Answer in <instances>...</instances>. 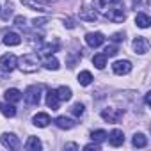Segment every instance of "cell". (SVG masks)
<instances>
[{
    "label": "cell",
    "mask_w": 151,
    "mask_h": 151,
    "mask_svg": "<svg viewBox=\"0 0 151 151\" xmlns=\"http://www.w3.org/2000/svg\"><path fill=\"white\" fill-rule=\"evenodd\" d=\"M103 16L114 23H123L126 20V13H124V6L123 0H112V2L107 6V9L103 11Z\"/></svg>",
    "instance_id": "cell-1"
},
{
    "label": "cell",
    "mask_w": 151,
    "mask_h": 151,
    "mask_svg": "<svg viewBox=\"0 0 151 151\" xmlns=\"http://www.w3.org/2000/svg\"><path fill=\"white\" fill-rule=\"evenodd\" d=\"M23 73H36L37 68H39V55L37 53H25L18 64H16Z\"/></svg>",
    "instance_id": "cell-2"
},
{
    "label": "cell",
    "mask_w": 151,
    "mask_h": 151,
    "mask_svg": "<svg viewBox=\"0 0 151 151\" xmlns=\"http://www.w3.org/2000/svg\"><path fill=\"white\" fill-rule=\"evenodd\" d=\"M41 91H43L41 86H29L27 91H25V94H23L25 101L29 105H39V101H41Z\"/></svg>",
    "instance_id": "cell-3"
},
{
    "label": "cell",
    "mask_w": 151,
    "mask_h": 151,
    "mask_svg": "<svg viewBox=\"0 0 151 151\" xmlns=\"http://www.w3.org/2000/svg\"><path fill=\"white\" fill-rule=\"evenodd\" d=\"M123 114H124V110H121V109H112V107L101 110V117H103L107 123H112V124L119 123V119L123 117Z\"/></svg>",
    "instance_id": "cell-4"
},
{
    "label": "cell",
    "mask_w": 151,
    "mask_h": 151,
    "mask_svg": "<svg viewBox=\"0 0 151 151\" xmlns=\"http://www.w3.org/2000/svg\"><path fill=\"white\" fill-rule=\"evenodd\" d=\"M18 64V59L14 53H6L2 59H0V71H4V73H11Z\"/></svg>",
    "instance_id": "cell-5"
},
{
    "label": "cell",
    "mask_w": 151,
    "mask_h": 151,
    "mask_svg": "<svg viewBox=\"0 0 151 151\" xmlns=\"http://www.w3.org/2000/svg\"><path fill=\"white\" fill-rule=\"evenodd\" d=\"M0 142H2V146L7 147V149H18L20 147V139L14 133H2Z\"/></svg>",
    "instance_id": "cell-6"
},
{
    "label": "cell",
    "mask_w": 151,
    "mask_h": 151,
    "mask_svg": "<svg viewBox=\"0 0 151 151\" xmlns=\"http://www.w3.org/2000/svg\"><path fill=\"white\" fill-rule=\"evenodd\" d=\"M86 43H87L91 48H98V46H101V45L105 43V36H103L101 32H89V34L86 36Z\"/></svg>",
    "instance_id": "cell-7"
},
{
    "label": "cell",
    "mask_w": 151,
    "mask_h": 151,
    "mask_svg": "<svg viewBox=\"0 0 151 151\" xmlns=\"http://www.w3.org/2000/svg\"><path fill=\"white\" fill-rule=\"evenodd\" d=\"M133 50H135V53H139V55L147 53V50H149V43H147V39H146L144 36L135 37V39H133Z\"/></svg>",
    "instance_id": "cell-8"
},
{
    "label": "cell",
    "mask_w": 151,
    "mask_h": 151,
    "mask_svg": "<svg viewBox=\"0 0 151 151\" xmlns=\"http://www.w3.org/2000/svg\"><path fill=\"white\" fill-rule=\"evenodd\" d=\"M112 71L116 75H128L132 71V62L130 60H116L112 64Z\"/></svg>",
    "instance_id": "cell-9"
},
{
    "label": "cell",
    "mask_w": 151,
    "mask_h": 151,
    "mask_svg": "<svg viewBox=\"0 0 151 151\" xmlns=\"http://www.w3.org/2000/svg\"><path fill=\"white\" fill-rule=\"evenodd\" d=\"M109 140H110V144L114 146V147H119V146H123V142H124V133H123V130H112L110 132V135H109Z\"/></svg>",
    "instance_id": "cell-10"
},
{
    "label": "cell",
    "mask_w": 151,
    "mask_h": 151,
    "mask_svg": "<svg viewBox=\"0 0 151 151\" xmlns=\"http://www.w3.org/2000/svg\"><path fill=\"white\" fill-rule=\"evenodd\" d=\"M32 123H34L36 126H39V128H46V126L52 123V119H50L48 114H45V112H37V114L32 117Z\"/></svg>",
    "instance_id": "cell-11"
},
{
    "label": "cell",
    "mask_w": 151,
    "mask_h": 151,
    "mask_svg": "<svg viewBox=\"0 0 151 151\" xmlns=\"http://www.w3.org/2000/svg\"><path fill=\"white\" fill-rule=\"evenodd\" d=\"M60 130H71L75 124H77V123H75L73 119H69V117H66V116H59V117H55V121H53Z\"/></svg>",
    "instance_id": "cell-12"
},
{
    "label": "cell",
    "mask_w": 151,
    "mask_h": 151,
    "mask_svg": "<svg viewBox=\"0 0 151 151\" xmlns=\"http://www.w3.org/2000/svg\"><path fill=\"white\" fill-rule=\"evenodd\" d=\"M20 43H22L20 34H16V32H6L4 34V45H7V46H18Z\"/></svg>",
    "instance_id": "cell-13"
},
{
    "label": "cell",
    "mask_w": 151,
    "mask_h": 151,
    "mask_svg": "<svg viewBox=\"0 0 151 151\" xmlns=\"http://www.w3.org/2000/svg\"><path fill=\"white\" fill-rule=\"evenodd\" d=\"M80 20H84V22H96L98 20V14L91 7H82L80 9Z\"/></svg>",
    "instance_id": "cell-14"
},
{
    "label": "cell",
    "mask_w": 151,
    "mask_h": 151,
    "mask_svg": "<svg viewBox=\"0 0 151 151\" xmlns=\"http://www.w3.org/2000/svg\"><path fill=\"white\" fill-rule=\"evenodd\" d=\"M22 2H23V6H27L32 11H46V7H45L46 2H43V0H22Z\"/></svg>",
    "instance_id": "cell-15"
},
{
    "label": "cell",
    "mask_w": 151,
    "mask_h": 151,
    "mask_svg": "<svg viewBox=\"0 0 151 151\" xmlns=\"http://www.w3.org/2000/svg\"><path fill=\"white\" fill-rule=\"evenodd\" d=\"M46 105L52 110H59V96H57L55 91H48L46 93Z\"/></svg>",
    "instance_id": "cell-16"
},
{
    "label": "cell",
    "mask_w": 151,
    "mask_h": 151,
    "mask_svg": "<svg viewBox=\"0 0 151 151\" xmlns=\"http://www.w3.org/2000/svg\"><path fill=\"white\" fill-rule=\"evenodd\" d=\"M41 147H43L41 140H39L37 137H34V135H30V137L27 139V142H25V149H29V151H39Z\"/></svg>",
    "instance_id": "cell-17"
},
{
    "label": "cell",
    "mask_w": 151,
    "mask_h": 151,
    "mask_svg": "<svg viewBox=\"0 0 151 151\" xmlns=\"http://www.w3.org/2000/svg\"><path fill=\"white\" fill-rule=\"evenodd\" d=\"M55 93H57V96H59V101H69V100H71V94H73V91H71L68 86H60Z\"/></svg>",
    "instance_id": "cell-18"
},
{
    "label": "cell",
    "mask_w": 151,
    "mask_h": 151,
    "mask_svg": "<svg viewBox=\"0 0 151 151\" xmlns=\"http://www.w3.org/2000/svg\"><path fill=\"white\" fill-rule=\"evenodd\" d=\"M4 96H6V100H7L9 103H18V101L23 98V96H22V93H20L18 89H14V87H13V89H7Z\"/></svg>",
    "instance_id": "cell-19"
},
{
    "label": "cell",
    "mask_w": 151,
    "mask_h": 151,
    "mask_svg": "<svg viewBox=\"0 0 151 151\" xmlns=\"http://www.w3.org/2000/svg\"><path fill=\"white\" fill-rule=\"evenodd\" d=\"M135 23H137V27H140V29H147L149 23H151V18H149L146 13H137V16H135Z\"/></svg>",
    "instance_id": "cell-20"
},
{
    "label": "cell",
    "mask_w": 151,
    "mask_h": 151,
    "mask_svg": "<svg viewBox=\"0 0 151 151\" xmlns=\"http://www.w3.org/2000/svg\"><path fill=\"white\" fill-rule=\"evenodd\" d=\"M43 64H45V68L50 69V71H57V69H59V60H57L53 55H46L45 60H43Z\"/></svg>",
    "instance_id": "cell-21"
},
{
    "label": "cell",
    "mask_w": 151,
    "mask_h": 151,
    "mask_svg": "<svg viewBox=\"0 0 151 151\" xmlns=\"http://www.w3.org/2000/svg\"><path fill=\"white\" fill-rule=\"evenodd\" d=\"M0 112H2L6 117H14L16 116V107L13 103H4V105H0Z\"/></svg>",
    "instance_id": "cell-22"
},
{
    "label": "cell",
    "mask_w": 151,
    "mask_h": 151,
    "mask_svg": "<svg viewBox=\"0 0 151 151\" xmlns=\"http://www.w3.org/2000/svg\"><path fill=\"white\" fill-rule=\"evenodd\" d=\"M91 82H93L91 71H80V73H78V84H80V86L87 87V86H91Z\"/></svg>",
    "instance_id": "cell-23"
},
{
    "label": "cell",
    "mask_w": 151,
    "mask_h": 151,
    "mask_svg": "<svg viewBox=\"0 0 151 151\" xmlns=\"http://www.w3.org/2000/svg\"><path fill=\"white\" fill-rule=\"evenodd\" d=\"M132 144H133L135 147H146V146H147V137H146L144 133H135L133 139H132Z\"/></svg>",
    "instance_id": "cell-24"
},
{
    "label": "cell",
    "mask_w": 151,
    "mask_h": 151,
    "mask_svg": "<svg viewBox=\"0 0 151 151\" xmlns=\"http://www.w3.org/2000/svg\"><path fill=\"white\" fill-rule=\"evenodd\" d=\"M91 139H93V142H105L107 139H109V133L105 132V130H94L93 133H91Z\"/></svg>",
    "instance_id": "cell-25"
},
{
    "label": "cell",
    "mask_w": 151,
    "mask_h": 151,
    "mask_svg": "<svg viewBox=\"0 0 151 151\" xmlns=\"http://www.w3.org/2000/svg\"><path fill=\"white\" fill-rule=\"evenodd\" d=\"M93 64H94L98 69H103V68L107 66V57H105V53H96V55L93 57Z\"/></svg>",
    "instance_id": "cell-26"
},
{
    "label": "cell",
    "mask_w": 151,
    "mask_h": 151,
    "mask_svg": "<svg viewBox=\"0 0 151 151\" xmlns=\"http://www.w3.org/2000/svg\"><path fill=\"white\" fill-rule=\"evenodd\" d=\"M57 50H59V41H55L53 45H52V43H50V45H45V46L41 48V52H43L45 55H52V53L57 52Z\"/></svg>",
    "instance_id": "cell-27"
},
{
    "label": "cell",
    "mask_w": 151,
    "mask_h": 151,
    "mask_svg": "<svg viewBox=\"0 0 151 151\" xmlns=\"http://www.w3.org/2000/svg\"><path fill=\"white\" fill-rule=\"evenodd\" d=\"M110 2H112V0H93V6H94V9H98L100 13H103Z\"/></svg>",
    "instance_id": "cell-28"
},
{
    "label": "cell",
    "mask_w": 151,
    "mask_h": 151,
    "mask_svg": "<svg viewBox=\"0 0 151 151\" xmlns=\"http://www.w3.org/2000/svg\"><path fill=\"white\" fill-rule=\"evenodd\" d=\"M71 114L73 116H77V117H82L84 116V105L78 101V103H75L73 107H71Z\"/></svg>",
    "instance_id": "cell-29"
},
{
    "label": "cell",
    "mask_w": 151,
    "mask_h": 151,
    "mask_svg": "<svg viewBox=\"0 0 151 151\" xmlns=\"http://www.w3.org/2000/svg\"><path fill=\"white\" fill-rule=\"evenodd\" d=\"M103 53H105V57H114V55L117 53V46H116V45H110V46H107V48H105V52H103Z\"/></svg>",
    "instance_id": "cell-30"
},
{
    "label": "cell",
    "mask_w": 151,
    "mask_h": 151,
    "mask_svg": "<svg viewBox=\"0 0 151 151\" xmlns=\"http://www.w3.org/2000/svg\"><path fill=\"white\" fill-rule=\"evenodd\" d=\"M25 16H14V25H18V27H23L25 25Z\"/></svg>",
    "instance_id": "cell-31"
},
{
    "label": "cell",
    "mask_w": 151,
    "mask_h": 151,
    "mask_svg": "<svg viewBox=\"0 0 151 151\" xmlns=\"http://www.w3.org/2000/svg\"><path fill=\"white\" fill-rule=\"evenodd\" d=\"M32 23H34L36 29H37V27H43V25L46 23V18H36V20H32Z\"/></svg>",
    "instance_id": "cell-32"
},
{
    "label": "cell",
    "mask_w": 151,
    "mask_h": 151,
    "mask_svg": "<svg viewBox=\"0 0 151 151\" xmlns=\"http://www.w3.org/2000/svg\"><path fill=\"white\" fill-rule=\"evenodd\" d=\"M112 41H116V43H121V41H124V34H123V32H116V34L112 36Z\"/></svg>",
    "instance_id": "cell-33"
},
{
    "label": "cell",
    "mask_w": 151,
    "mask_h": 151,
    "mask_svg": "<svg viewBox=\"0 0 151 151\" xmlns=\"http://www.w3.org/2000/svg\"><path fill=\"white\" fill-rule=\"evenodd\" d=\"M6 9H7V11H6V13H2V18H4V20H7V18H9V16H11V14H13V9H11V7H9V6H7V7H6Z\"/></svg>",
    "instance_id": "cell-34"
},
{
    "label": "cell",
    "mask_w": 151,
    "mask_h": 151,
    "mask_svg": "<svg viewBox=\"0 0 151 151\" xmlns=\"http://www.w3.org/2000/svg\"><path fill=\"white\" fill-rule=\"evenodd\" d=\"M66 27H68V29H75V22H73L71 18H68V20H66Z\"/></svg>",
    "instance_id": "cell-35"
},
{
    "label": "cell",
    "mask_w": 151,
    "mask_h": 151,
    "mask_svg": "<svg viewBox=\"0 0 151 151\" xmlns=\"http://www.w3.org/2000/svg\"><path fill=\"white\" fill-rule=\"evenodd\" d=\"M86 149H100V144H98V142H94V144H87Z\"/></svg>",
    "instance_id": "cell-36"
},
{
    "label": "cell",
    "mask_w": 151,
    "mask_h": 151,
    "mask_svg": "<svg viewBox=\"0 0 151 151\" xmlns=\"http://www.w3.org/2000/svg\"><path fill=\"white\" fill-rule=\"evenodd\" d=\"M64 147H66V149H78V146H77V144H73V142H69V144H66Z\"/></svg>",
    "instance_id": "cell-37"
},
{
    "label": "cell",
    "mask_w": 151,
    "mask_h": 151,
    "mask_svg": "<svg viewBox=\"0 0 151 151\" xmlns=\"http://www.w3.org/2000/svg\"><path fill=\"white\" fill-rule=\"evenodd\" d=\"M144 100H146V105H149V103H151V96H149V93L146 94V98H144Z\"/></svg>",
    "instance_id": "cell-38"
},
{
    "label": "cell",
    "mask_w": 151,
    "mask_h": 151,
    "mask_svg": "<svg viewBox=\"0 0 151 151\" xmlns=\"http://www.w3.org/2000/svg\"><path fill=\"white\" fill-rule=\"evenodd\" d=\"M43 2H46V4H48V2H57V0H43Z\"/></svg>",
    "instance_id": "cell-39"
}]
</instances>
